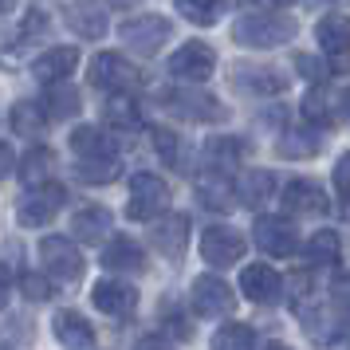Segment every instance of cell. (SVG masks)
<instances>
[{
  "label": "cell",
  "mask_w": 350,
  "mask_h": 350,
  "mask_svg": "<svg viewBox=\"0 0 350 350\" xmlns=\"http://www.w3.org/2000/svg\"><path fill=\"white\" fill-rule=\"evenodd\" d=\"M280 201H284L287 213H299V217H323L331 201H327V189L311 181V177H291L284 189H280Z\"/></svg>",
  "instance_id": "cell-13"
},
{
  "label": "cell",
  "mask_w": 350,
  "mask_h": 350,
  "mask_svg": "<svg viewBox=\"0 0 350 350\" xmlns=\"http://www.w3.org/2000/svg\"><path fill=\"white\" fill-rule=\"evenodd\" d=\"M75 174L83 181H91V185H107V181L118 177V154H111V158H79Z\"/></svg>",
  "instance_id": "cell-35"
},
{
  "label": "cell",
  "mask_w": 350,
  "mask_h": 350,
  "mask_svg": "<svg viewBox=\"0 0 350 350\" xmlns=\"http://www.w3.org/2000/svg\"><path fill=\"white\" fill-rule=\"evenodd\" d=\"M319 150H323V138L315 130H284L280 142H275L280 158H315Z\"/></svg>",
  "instance_id": "cell-29"
},
{
  "label": "cell",
  "mask_w": 350,
  "mask_h": 350,
  "mask_svg": "<svg viewBox=\"0 0 350 350\" xmlns=\"http://www.w3.org/2000/svg\"><path fill=\"white\" fill-rule=\"evenodd\" d=\"M51 331H55V338H59L64 347H75V350L95 347V327H91L79 311H59V315L51 319Z\"/></svg>",
  "instance_id": "cell-23"
},
{
  "label": "cell",
  "mask_w": 350,
  "mask_h": 350,
  "mask_svg": "<svg viewBox=\"0 0 350 350\" xmlns=\"http://www.w3.org/2000/svg\"><path fill=\"white\" fill-rule=\"evenodd\" d=\"M331 299H334V307H338V311H350V271H342V275L334 280Z\"/></svg>",
  "instance_id": "cell-41"
},
{
  "label": "cell",
  "mask_w": 350,
  "mask_h": 350,
  "mask_svg": "<svg viewBox=\"0 0 350 350\" xmlns=\"http://www.w3.org/2000/svg\"><path fill=\"white\" fill-rule=\"evenodd\" d=\"M338 114H342V118L350 122V87L342 91V95H338Z\"/></svg>",
  "instance_id": "cell-45"
},
{
  "label": "cell",
  "mask_w": 350,
  "mask_h": 350,
  "mask_svg": "<svg viewBox=\"0 0 350 350\" xmlns=\"http://www.w3.org/2000/svg\"><path fill=\"white\" fill-rule=\"evenodd\" d=\"M256 342V334L248 323H224L221 331L213 334V347L217 350H248Z\"/></svg>",
  "instance_id": "cell-36"
},
{
  "label": "cell",
  "mask_w": 350,
  "mask_h": 350,
  "mask_svg": "<svg viewBox=\"0 0 350 350\" xmlns=\"http://www.w3.org/2000/svg\"><path fill=\"white\" fill-rule=\"evenodd\" d=\"M315 40L327 55H347L350 51V16L347 12H327L315 24Z\"/></svg>",
  "instance_id": "cell-22"
},
{
  "label": "cell",
  "mask_w": 350,
  "mask_h": 350,
  "mask_svg": "<svg viewBox=\"0 0 350 350\" xmlns=\"http://www.w3.org/2000/svg\"><path fill=\"white\" fill-rule=\"evenodd\" d=\"M189 299H193V311L201 319H217V315H232L237 311V291L224 284L221 275H213V271L193 280Z\"/></svg>",
  "instance_id": "cell-5"
},
{
  "label": "cell",
  "mask_w": 350,
  "mask_h": 350,
  "mask_svg": "<svg viewBox=\"0 0 350 350\" xmlns=\"http://www.w3.org/2000/svg\"><path fill=\"white\" fill-rule=\"evenodd\" d=\"M150 138H154V150H158L161 165H177L181 161V142H177V134L170 126H154Z\"/></svg>",
  "instance_id": "cell-37"
},
{
  "label": "cell",
  "mask_w": 350,
  "mask_h": 350,
  "mask_svg": "<svg viewBox=\"0 0 350 350\" xmlns=\"http://www.w3.org/2000/svg\"><path fill=\"white\" fill-rule=\"evenodd\" d=\"M20 295L32 299V303H44L51 295V280L40 275V271H24V275H20Z\"/></svg>",
  "instance_id": "cell-38"
},
{
  "label": "cell",
  "mask_w": 350,
  "mask_h": 350,
  "mask_svg": "<svg viewBox=\"0 0 350 350\" xmlns=\"http://www.w3.org/2000/svg\"><path fill=\"white\" fill-rule=\"evenodd\" d=\"M165 107H170L177 118H185V122H221V118H228V111L217 107V98L205 95V91H193V87H174V91H165Z\"/></svg>",
  "instance_id": "cell-8"
},
{
  "label": "cell",
  "mask_w": 350,
  "mask_h": 350,
  "mask_svg": "<svg viewBox=\"0 0 350 350\" xmlns=\"http://www.w3.org/2000/svg\"><path fill=\"white\" fill-rule=\"evenodd\" d=\"M232 87L248 91V95H284L287 75H280L275 67H264V64H237L232 67Z\"/></svg>",
  "instance_id": "cell-14"
},
{
  "label": "cell",
  "mask_w": 350,
  "mask_h": 350,
  "mask_svg": "<svg viewBox=\"0 0 350 350\" xmlns=\"http://www.w3.org/2000/svg\"><path fill=\"white\" fill-rule=\"evenodd\" d=\"M75 67H79V48L64 44V48H48L44 55H36L32 59V75L40 83H59V79H67Z\"/></svg>",
  "instance_id": "cell-19"
},
{
  "label": "cell",
  "mask_w": 350,
  "mask_h": 350,
  "mask_svg": "<svg viewBox=\"0 0 350 350\" xmlns=\"http://www.w3.org/2000/svg\"><path fill=\"white\" fill-rule=\"evenodd\" d=\"M170 20L165 16H154V12H142V16H130L122 20V28H118V36H122V44H126L130 51H138V55H158L161 44L170 40Z\"/></svg>",
  "instance_id": "cell-4"
},
{
  "label": "cell",
  "mask_w": 350,
  "mask_h": 350,
  "mask_svg": "<svg viewBox=\"0 0 350 350\" xmlns=\"http://www.w3.org/2000/svg\"><path fill=\"white\" fill-rule=\"evenodd\" d=\"M334 189L350 205V154H342V158L334 161Z\"/></svg>",
  "instance_id": "cell-40"
},
{
  "label": "cell",
  "mask_w": 350,
  "mask_h": 350,
  "mask_svg": "<svg viewBox=\"0 0 350 350\" xmlns=\"http://www.w3.org/2000/svg\"><path fill=\"white\" fill-rule=\"evenodd\" d=\"M295 71H299L303 79H311V83H323L327 75H331V67L323 64V59H315V55H295Z\"/></svg>",
  "instance_id": "cell-39"
},
{
  "label": "cell",
  "mask_w": 350,
  "mask_h": 350,
  "mask_svg": "<svg viewBox=\"0 0 350 350\" xmlns=\"http://www.w3.org/2000/svg\"><path fill=\"white\" fill-rule=\"evenodd\" d=\"M256 8H280V4H284V0H252Z\"/></svg>",
  "instance_id": "cell-46"
},
{
  "label": "cell",
  "mask_w": 350,
  "mask_h": 350,
  "mask_svg": "<svg viewBox=\"0 0 350 350\" xmlns=\"http://www.w3.org/2000/svg\"><path fill=\"white\" fill-rule=\"evenodd\" d=\"M91 83L95 87H103V91H134L138 83H142V75H138V67L126 64L118 51H98L95 59H91Z\"/></svg>",
  "instance_id": "cell-9"
},
{
  "label": "cell",
  "mask_w": 350,
  "mask_h": 350,
  "mask_svg": "<svg viewBox=\"0 0 350 350\" xmlns=\"http://www.w3.org/2000/svg\"><path fill=\"white\" fill-rule=\"evenodd\" d=\"M271 193H275V177H271L268 170H248L237 185V201L248 205V208H260Z\"/></svg>",
  "instance_id": "cell-28"
},
{
  "label": "cell",
  "mask_w": 350,
  "mask_h": 350,
  "mask_svg": "<svg viewBox=\"0 0 350 350\" xmlns=\"http://www.w3.org/2000/svg\"><path fill=\"white\" fill-rule=\"evenodd\" d=\"M334 114H338V98H331L323 91V83H315L307 98H303V118L311 122V126H331Z\"/></svg>",
  "instance_id": "cell-31"
},
{
  "label": "cell",
  "mask_w": 350,
  "mask_h": 350,
  "mask_svg": "<svg viewBox=\"0 0 350 350\" xmlns=\"http://www.w3.org/2000/svg\"><path fill=\"white\" fill-rule=\"evenodd\" d=\"M67 28L79 36V40H98V36L107 32V8H98L91 0H75V4H67Z\"/></svg>",
  "instance_id": "cell-20"
},
{
  "label": "cell",
  "mask_w": 350,
  "mask_h": 350,
  "mask_svg": "<svg viewBox=\"0 0 350 350\" xmlns=\"http://www.w3.org/2000/svg\"><path fill=\"white\" fill-rule=\"evenodd\" d=\"M252 146L244 142V138H232V134H217V138H208L205 142V158L213 170H232L240 165V158L248 154Z\"/></svg>",
  "instance_id": "cell-26"
},
{
  "label": "cell",
  "mask_w": 350,
  "mask_h": 350,
  "mask_svg": "<svg viewBox=\"0 0 350 350\" xmlns=\"http://www.w3.org/2000/svg\"><path fill=\"white\" fill-rule=\"evenodd\" d=\"M12 165H16V154H12V146L8 142H0V181L12 174Z\"/></svg>",
  "instance_id": "cell-43"
},
{
  "label": "cell",
  "mask_w": 350,
  "mask_h": 350,
  "mask_svg": "<svg viewBox=\"0 0 350 350\" xmlns=\"http://www.w3.org/2000/svg\"><path fill=\"white\" fill-rule=\"evenodd\" d=\"M217 71V51L208 48L205 40H189L170 55V75L185 83H205Z\"/></svg>",
  "instance_id": "cell-7"
},
{
  "label": "cell",
  "mask_w": 350,
  "mask_h": 350,
  "mask_svg": "<svg viewBox=\"0 0 350 350\" xmlns=\"http://www.w3.org/2000/svg\"><path fill=\"white\" fill-rule=\"evenodd\" d=\"M51 170H55V150H48V146L28 150L24 161H20V177H24V185H40V181H48Z\"/></svg>",
  "instance_id": "cell-33"
},
{
  "label": "cell",
  "mask_w": 350,
  "mask_h": 350,
  "mask_svg": "<svg viewBox=\"0 0 350 350\" xmlns=\"http://www.w3.org/2000/svg\"><path fill=\"white\" fill-rule=\"evenodd\" d=\"M91 303H95L103 315H130L138 307V291L122 280H98L91 287Z\"/></svg>",
  "instance_id": "cell-16"
},
{
  "label": "cell",
  "mask_w": 350,
  "mask_h": 350,
  "mask_svg": "<svg viewBox=\"0 0 350 350\" xmlns=\"http://www.w3.org/2000/svg\"><path fill=\"white\" fill-rule=\"evenodd\" d=\"M111 224H114V217L107 205H87L71 217V237L83 240V244H98V240L111 232Z\"/></svg>",
  "instance_id": "cell-21"
},
{
  "label": "cell",
  "mask_w": 350,
  "mask_h": 350,
  "mask_svg": "<svg viewBox=\"0 0 350 350\" xmlns=\"http://www.w3.org/2000/svg\"><path fill=\"white\" fill-rule=\"evenodd\" d=\"M193 189L201 197V205L205 208H217V213H228V208L237 205V185L224 177V170H205V174L193 177Z\"/></svg>",
  "instance_id": "cell-17"
},
{
  "label": "cell",
  "mask_w": 350,
  "mask_h": 350,
  "mask_svg": "<svg viewBox=\"0 0 350 350\" xmlns=\"http://www.w3.org/2000/svg\"><path fill=\"white\" fill-rule=\"evenodd\" d=\"M252 240L264 256L287 260V256L299 252V232L291 228V221H280V217H260V221L252 224Z\"/></svg>",
  "instance_id": "cell-11"
},
{
  "label": "cell",
  "mask_w": 350,
  "mask_h": 350,
  "mask_svg": "<svg viewBox=\"0 0 350 350\" xmlns=\"http://www.w3.org/2000/svg\"><path fill=\"white\" fill-rule=\"evenodd\" d=\"M331 347H350V327H342V331H334L331 338H327Z\"/></svg>",
  "instance_id": "cell-44"
},
{
  "label": "cell",
  "mask_w": 350,
  "mask_h": 350,
  "mask_svg": "<svg viewBox=\"0 0 350 350\" xmlns=\"http://www.w3.org/2000/svg\"><path fill=\"white\" fill-rule=\"evenodd\" d=\"M177 12L189 20V24H197V28H208V24H217V20L232 8V0H174Z\"/></svg>",
  "instance_id": "cell-30"
},
{
  "label": "cell",
  "mask_w": 350,
  "mask_h": 350,
  "mask_svg": "<svg viewBox=\"0 0 350 350\" xmlns=\"http://www.w3.org/2000/svg\"><path fill=\"white\" fill-rule=\"evenodd\" d=\"M40 107L48 111V118H75L79 114V91L75 87H67V79H59V83H48V91H44V98H40Z\"/></svg>",
  "instance_id": "cell-25"
},
{
  "label": "cell",
  "mask_w": 350,
  "mask_h": 350,
  "mask_svg": "<svg viewBox=\"0 0 350 350\" xmlns=\"http://www.w3.org/2000/svg\"><path fill=\"white\" fill-rule=\"evenodd\" d=\"M67 201V189L59 185V181H40V185H28V193H24V201L16 205V221L24 224V228H44V224L64 208Z\"/></svg>",
  "instance_id": "cell-2"
},
{
  "label": "cell",
  "mask_w": 350,
  "mask_h": 350,
  "mask_svg": "<svg viewBox=\"0 0 350 350\" xmlns=\"http://www.w3.org/2000/svg\"><path fill=\"white\" fill-rule=\"evenodd\" d=\"M8 299H12V268L0 264V307H8Z\"/></svg>",
  "instance_id": "cell-42"
},
{
  "label": "cell",
  "mask_w": 350,
  "mask_h": 350,
  "mask_svg": "<svg viewBox=\"0 0 350 350\" xmlns=\"http://www.w3.org/2000/svg\"><path fill=\"white\" fill-rule=\"evenodd\" d=\"M44 126H48V111L40 107V103H16L12 107V130H16L20 138H36V134H44Z\"/></svg>",
  "instance_id": "cell-34"
},
{
  "label": "cell",
  "mask_w": 350,
  "mask_h": 350,
  "mask_svg": "<svg viewBox=\"0 0 350 350\" xmlns=\"http://www.w3.org/2000/svg\"><path fill=\"white\" fill-rule=\"evenodd\" d=\"M170 208V185L154 174H134L130 177V205L126 217L130 221H154Z\"/></svg>",
  "instance_id": "cell-3"
},
{
  "label": "cell",
  "mask_w": 350,
  "mask_h": 350,
  "mask_svg": "<svg viewBox=\"0 0 350 350\" xmlns=\"http://www.w3.org/2000/svg\"><path fill=\"white\" fill-rule=\"evenodd\" d=\"M240 287H244V295L252 303H264V307L284 299V280L268 264H248V268L240 271Z\"/></svg>",
  "instance_id": "cell-15"
},
{
  "label": "cell",
  "mask_w": 350,
  "mask_h": 350,
  "mask_svg": "<svg viewBox=\"0 0 350 350\" xmlns=\"http://www.w3.org/2000/svg\"><path fill=\"white\" fill-rule=\"evenodd\" d=\"M303 252H307L311 264H338L342 260V237L334 228H319V232H311Z\"/></svg>",
  "instance_id": "cell-32"
},
{
  "label": "cell",
  "mask_w": 350,
  "mask_h": 350,
  "mask_svg": "<svg viewBox=\"0 0 350 350\" xmlns=\"http://www.w3.org/2000/svg\"><path fill=\"white\" fill-rule=\"evenodd\" d=\"M154 228H150V240H154V252H161L165 260H181L185 256V244H189V217L185 213H161L154 217Z\"/></svg>",
  "instance_id": "cell-12"
},
{
  "label": "cell",
  "mask_w": 350,
  "mask_h": 350,
  "mask_svg": "<svg viewBox=\"0 0 350 350\" xmlns=\"http://www.w3.org/2000/svg\"><path fill=\"white\" fill-rule=\"evenodd\" d=\"M103 122H107L111 130H118V134H134V130L142 126L138 103H134V98H126L122 91H114V95L107 98V107H103Z\"/></svg>",
  "instance_id": "cell-24"
},
{
  "label": "cell",
  "mask_w": 350,
  "mask_h": 350,
  "mask_svg": "<svg viewBox=\"0 0 350 350\" xmlns=\"http://www.w3.org/2000/svg\"><path fill=\"white\" fill-rule=\"evenodd\" d=\"M71 150H75L79 158H111L114 138L98 126H75L71 130Z\"/></svg>",
  "instance_id": "cell-27"
},
{
  "label": "cell",
  "mask_w": 350,
  "mask_h": 350,
  "mask_svg": "<svg viewBox=\"0 0 350 350\" xmlns=\"http://www.w3.org/2000/svg\"><path fill=\"white\" fill-rule=\"evenodd\" d=\"M295 32H299V24L287 12H244L232 24V40L240 48H260V51L295 40Z\"/></svg>",
  "instance_id": "cell-1"
},
{
  "label": "cell",
  "mask_w": 350,
  "mask_h": 350,
  "mask_svg": "<svg viewBox=\"0 0 350 350\" xmlns=\"http://www.w3.org/2000/svg\"><path fill=\"white\" fill-rule=\"evenodd\" d=\"M40 260H44V268L59 280V284H75L83 280V252L75 248V240L67 237H44L40 240Z\"/></svg>",
  "instance_id": "cell-6"
},
{
  "label": "cell",
  "mask_w": 350,
  "mask_h": 350,
  "mask_svg": "<svg viewBox=\"0 0 350 350\" xmlns=\"http://www.w3.org/2000/svg\"><path fill=\"white\" fill-rule=\"evenodd\" d=\"M98 264L107 271H118V275H138V271H146V252H142V244H134L130 237H114L103 248Z\"/></svg>",
  "instance_id": "cell-18"
},
{
  "label": "cell",
  "mask_w": 350,
  "mask_h": 350,
  "mask_svg": "<svg viewBox=\"0 0 350 350\" xmlns=\"http://www.w3.org/2000/svg\"><path fill=\"white\" fill-rule=\"evenodd\" d=\"M201 256L213 268H232L244 256V232H237L232 224H208L201 237Z\"/></svg>",
  "instance_id": "cell-10"
},
{
  "label": "cell",
  "mask_w": 350,
  "mask_h": 350,
  "mask_svg": "<svg viewBox=\"0 0 350 350\" xmlns=\"http://www.w3.org/2000/svg\"><path fill=\"white\" fill-rule=\"evenodd\" d=\"M303 4H311V8H323V4H331V0H303Z\"/></svg>",
  "instance_id": "cell-47"
},
{
  "label": "cell",
  "mask_w": 350,
  "mask_h": 350,
  "mask_svg": "<svg viewBox=\"0 0 350 350\" xmlns=\"http://www.w3.org/2000/svg\"><path fill=\"white\" fill-rule=\"evenodd\" d=\"M0 4H4V0H0Z\"/></svg>",
  "instance_id": "cell-48"
}]
</instances>
